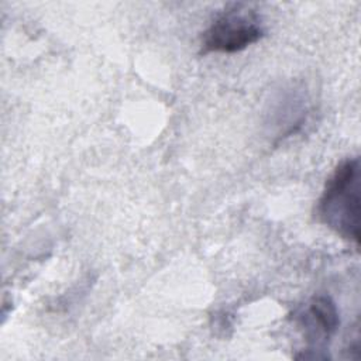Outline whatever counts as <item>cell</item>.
<instances>
[{
    "instance_id": "cell-3",
    "label": "cell",
    "mask_w": 361,
    "mask_h": 361,
    "mask_svg": "<svg viewBox=\"0 0 361 361\" xmlns=\"http://www.w3.org/2000/svg\"><path fill=\"white\" fill-rule=\"evenodd\" d=\"M298 324L303 329L305 338L313 345L310 350H320L337 331L340 314L334 300L327 295L313 296L296 314Z\"/></svg>"
},
{
    "instance_id": "cell-2",
    "label": "cell",
    "mask_w": 361,
    "mask_h": 361,
    "mask_svg": "<svg viewBox=\"0 0 361 361\" xmlns=\"http://www.w3.org/2000/svg\"><path fill=\"white\" fill-rule=\"evenodd\" d=\"M264 27L259 14L245 3H231L202 35V52L233 54L259 41Z\"/></svg>"
},
{
    "instance_id": "cell-1",
    "label": "cell",
    "mask_w": 361,
    "mask_h": 361,
    "mask_svg": "<svg viewBox=\"0 0 361 361\" xmlns=\"http://www.w3.org/2000/svg\"><path fill=\"white\" fill-rule=\"evenodd\" d=\"M361 168L360 158L343 161L327 179L317 202V219L340 237L360 244Z\"/></svg>"
}]
</instances>
